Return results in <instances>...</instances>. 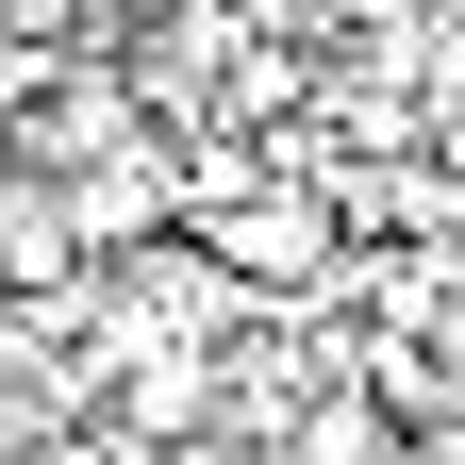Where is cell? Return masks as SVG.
<instances>
[{"label":"cell","instance_id":"7a4b0ae2","mask_svg":"<svg viewBox=\"0 0 465 465\" xmlns=\"http://www.w3.org/2000/svg\"><path fill=\"white\" fill-rule=\"evenodd\" d=\"M166 17H200V0H84V50H116V34H166Z\"/></svg>","mask_w":465,"mask_h":465},{"label":"cell","instance_id":"6da1fadb","mask_svg":"<svg viewBox=\"0 0 465 465\" xmlns=\"http://www.w3.org/2000/svg\"><path fill=\"white\" fill-rule=\"evenodd\" d=\"M183 250L216 266V300H232V316H316V300H332V266H349V216L300 183V166H250V183L183 200Z\"/></svg>","mask_w":465,"mask_h":465}]
</instances>
